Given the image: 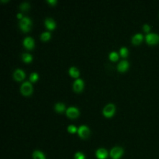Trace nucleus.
<instances>
[{"label":"nucleus","mask_w":159,"mask_h":159,"mask_svg":"<svg viewBox=\"0 0 159 159\" xmlns=\"http://www.w3.org/2000/svg\"><path fill=\"white\" fill-rule=\"evenodd\" d=\"M31 24L32 22L30 19L27 16L22 17L19 22V25L24 32L28 31L30 29Z\"/></svg>","instance_id":"nucleus-1"},{"label":"nucleus","mask_w":159,"mask_h":159,"mask_svg":"<svg viewBox=\"0 0 159 159\" xmlns=\"http://www.w3.org/2000/svg\"><path fill=\"white\" fill-rule=\"evenodd\" d=\"M20 91L24 96H29L32 91V86L29 81H24L20 86Z\"/></svg>","instance_id":"nucleus-2"},{"label":"nucleus","mask_w":159,"mask_h":159,"mask_svg":"<svg viewBox=\"0 0 159 159\" xmlns=\"http://www.w3.org/2000/svg\"><path fill=\"white\" fill-rule=\"evenodd\" d=\"M124 153V150L120 147H113L109 152L110 157L112 159H119L122 157Z\"/></svg>","instance_id":"nucleus-3"},{"label":"nucleus","mask_w":159,"mask_h":159,"mask_svg":"<svg viewBox=\"0 0 159 159\" xmlns=\"http://www.w3.org/2000/svg\"><path fill=\"white\" fill-rule=\"evenodd\" d=\"M115 112V106L112 103L107 104L102 109V114L106 117H110L113 116Z\"/></svg>","instance_id":"nucleus-4"},{"label":"nucleus","mask_w":159,"mask_h":159,"mask_svg":"<svg viewBox=\"0 0 159 159\" xmlns=\"http://www.w3.org/2000/svg\"><path fill=\"white\" fill-rule=\"evenodd\" d=\"M145 40L149 45H155L159 42V35L155 33H148L145 36Z\"/></svg>","instance_id":"nucleus-5"},{"label":"nucleus","mask_w":159,"mask_h":159,"mask_svg":"<svg viewBox=\"0 0 159 159\" xmlns=\"http://www.w3.org/2000/svg\"><path fill=\"white\" fill-rule=\"evenodd\" d=\"M78 135L82 139H86L89 137L90 134L89 129L85 125H81L77 130Z\"/></svg>","instance_id":"nucleus-6"},{"label":"nucleus","mask_w":159,"mask_h":159,"mask_svg":"<svg viewBox=\"0 0 159 159\" xmlns=\"http://www.w3.org/2000/svg\"><path fill=\"white\" fill-rule=\"evenodd\" d=\"M66 116L70 118H76L79 115V110L75 106H70L65 110Z\"/></svg>","instance_id":"nucleus-7"},{"label":"nucleus","mask_w":159,"mask_h":159,"mask_svg":"<svg viewBox=\"0 0 159 159\" xmlns=\"http://www.w3.org/2000/svg\"><path fill=\"white\" fill-rule=\"evenodd\" d=\"M95 155L98 159H106L108 157V152L104 148H99L96 151Z\"/></svg>","instance_id":"nucleus-8"},{"label":"nucleus","mask_w":159,"mask_h":159,"mask_svg":"<svg viewBox=\"0 0 159 159\" xmlns=\"http://www.w3.org/2000/svg\"><path fill=\"white\" fill-rule=\"evenodd\" d=\"M83 88V81L81 78H76L73 83V89L76 92H80Z\"/></svg>","instance_id":"nucleus-9"},{"label":"nucleus","mask_w":159,"mask_h":159,"mask_svg":"<svg viewBox=\"0 0 159 159\" xmlns=\"http://www.w3.org/2000/svg\"><path fill=\"white\" fill-rule=\"evenodd\" d=\"M13 78L17 81H21L25 77L24 71L20 68H16L13 72Z\"/></svg>","instance_id":"nucleus-10"},{"label":"nucleus","mask_w":159,"mask_h":159,"mask_svg":"<svg viewBox=\"0 0 159 159\" xmlns=\"http://www.w3.org/2000/svg\"><path fill=\"white\" fill-rule=\"evenodd\" d=\"M22 43L24 46L27 49H32L34 46V39L30 36L25 37L23 40Z\"/></svg>","instance_id":"nucleus-11"},{"label":"nucleus","mask_w":159,"mask_h":159,"mask_svg":"<svg viewBox=\"0 0 159 159\" xmlns=\"http://www.w3.org/2000/svg\"><path fill=\"white\" fill-rule=\"evenodd\" d=\"M129 65V62L127 60H122L118 63V64L117 65V69L119 71L124 72L127 70Z\"/></svg>","instance_id":"nucleus-12"},{"label":"nucleus","mask_w":159,"mask_h":159,"mask_svg":"<svg viewBox=\"0 0 159 159\" xmlns=\"http://www.w3.org/2000/svg\"><path fill=\"white\" fill-rule=\"evenodd\" d=\"M44 24L45 27L49 30H52L55 27V22L54 20L51 17L45 18L44 20Z\"/></svg>","instance_id":"nucleus-13"},{"label":"nucleus","mask_w":159,"mask_h":159,"mask_svg":"<svg viewBox=\"0 0 159 159\" xmlns=\"http://www.w3.org/2000/svg\"><path fill=\"white\" fill-rule=\"evenodd\" d=\"M143 35L140 33H137L132 37V42L134 45L139 44L143 40Z\"/></svg>","instance_id":"nucleus-14"},{"label":"nucleus","mask_w":159,"mask_h":159,"mask_svg":"<svg viewBox=\"0 0 159 159\" xmlns=\"http://www.w3.org/2000/svg\"><path fill=\"white\" fill-rule=\"evenodd\" d=\"M33 159H45V155L40 150H35L32 153Z\"/></svg>","instance_id":"nucleus-15"},{"label":"nucleus","mask_w":159,"mask_h":159,"mask_svg":"<svg viewBox=\"0 0 159 159\" xmlns=\"http://www.w3.org/2000/svg\"><path fill=\"white\" fill-rule=\"evenodd\" d=\"M54 109L58 112H62L65 109V106L63 102H58L54 105Z\"/></svg>","instance_id":"nucleus-16"},{"label":"nucleus","mask_w":159,"mask_h":159,"mask_svg":"<svg viewBox=\"0 0 159 159\" xmlns=\"http://www.w3.org/2000/svg\"><path fill=\"white\" fill-rule=\"evenodd\" d=\"M68 73L70 74V76L76 78L79 76L80 71L75 66H71L68 69Z\"/></svg>","instance_id":"nucleus-17"},{"label":"nucleus","mask_w":159,"mask_h":159,"mask_svg":"<svg viewBox=\"0 0 159 159\" xmlns=\"http://www.w3.org/2000/svg\"><path fill=\"white\" fill-rule=\"evenodd\" d=\"M22 59L24 62L29 63L32 60V57L29 53H23L22 54Z\"/></svg>","instance_id":"nucleus-18"},{"label":"nucleus","mask_w":159,"mask_h":159,"mask_svg":"<svg viewBox=\"0 0 159 159\" xmlns=\"http://www.w3.org/2000/svg\"><path fill=\"white\" fill-rule=\"evenodd\" d=\"M50 35L49 31H44L40 34V39L43 41H47L50 38Z\"/></svg>","instance_id":"nucleus-19"},{"label":"nucleus","mask_w":159,"mask_h":159,"mask_svg":"<svg viewBox=\"0 0 159 159\" xmlns=\"http://www.w3.org/2000/svg\"><path fill=\"white\" fill-rule=\"evenodd\" d=\"M109 58L112 61H116L119 58V55L116 52L112 51L109 54Z\"/></svg>","instance_id":"nucleus-20"},{"label":"nucleus","mask_w":159,"mask_h":159,"mask_svg":"<svg viewBox=\"0 0 159 159\" xmlns=\"http://www.w3.org/2000/svg\"><path fill=\"white\" fill-rule=\"evenodd\" d=\"M119 53L122 57H126L128 55V49L125 47H122L119 49Z\"/></svg>","instance_id":"nucleus-21"},{"label":"nucleus","mask_w":159,"mask_h":159,"mask_svg":"<svg viewBox=\"0 0 159 159\" xmlns=\"http://www.w3.org/2000/svg\"><path fill=\"white\" fill-rule=\"evenodd\" d=\"M67 130H68V132L69 133L74 134V133H75L76 132H77L78 129L76 128V127L75 125L71 124V125H68V127H67Z\"/></svg>","instance_id":"nucleus-22"},{"label":"nucleus","mask_w":159,"mask_h":159,"mask_svg":"<svg viewBox=\"0 0 159 159\" xmlns=\"http://www.w3.org/2000/svg\"><path fill=\"white\" fill-rule=\"evenodd\" d=\"M39 78L38 74L36 72H32L30 73V76H29V80L31 82H35Z\"/></svg>","instance_id":"nucleus-23"},{"label":"nucleus","mask_w":159,"mask_h":159,"mask_svg":"<svg viewBox=\"0 0 159 159\" xmlns=\"http://www.w3.org/2000/svg\"><path fill=\"white\" fill-rule=\"evenodd\" d=\"M30 7L29 4L27 2H22L20 5H19V7L22 11H26Z\"/></svg>","instance_id":"nucleus-24"},{"label":"nucleus","mask_w":159,"mask_h":159,"mask_svg":"<svg viewBox=\"0 0 159 159\" xmlns=\"http://www.w3.org/2000/svg\"><path fill=\"white\" fill-rule=\"evenodd\" d=\"M75 159H85V155L81 152H77L74 156Z\"/></svg>","instance_id":"nucleus-25"},{"label":"nucleus","mask_w":159,"mask_h":159,"mask_svg":"<svg viewBox=\"0 0 159 159\" xmlns=\"http://www.w3.org/2000/svg\"><path fill=\"white\" fill-rule=\"evenodd\" d=\"M143 30L145 32H149L150 29V27L149 26V25L147 24H145L143 25Z\"/></svg>","instance_id":"nucleus-26"},{"label":"nucleus","mask_w":159,"mask_h":159,"mask_svg":"<svg viewBox=\"0 0 159 159\" xmlns=\"http://www.w3.org/2000/svg\"><path fill=\"white\" fill-rule=\"evenodd\" d=\"M47 1L51 5H55L57 2V0H47Z\"/></svg>","instance_id":"nucleus-27"},{"label":"nucleus","mask_w":159,"mask_h":159,"mask_svg":"<svg viewBox=\"0 0 159 159\" xmlns=\"http://www.w3.org/2000/svg\"><path fill=\"white\" fill-rule=\"evenodd\" d=\"M17 17L20 19L22 17V14H21L20 12L17 13Z\"/></svg>","instance_id":"nucleus-28"}]
</instances>
